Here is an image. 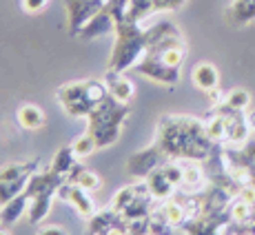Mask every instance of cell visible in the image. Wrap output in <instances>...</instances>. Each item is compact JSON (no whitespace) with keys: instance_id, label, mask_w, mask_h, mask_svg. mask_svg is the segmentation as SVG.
Here are the masks:
<instances>
[{"instance_id":"8992f818","label":"cell","mask_w":255,"mask_h":235,"mask_svg":"<svg viewBox=\"0 0 255 235\" xmlns=\"http://www.w3.org/2000/svg\"><path fill=\"white\" fill-rule=\"evenodd\" d=\"M67 182V178H62L56 171H36V173L29 178L27 184V195L31 198L27 209V220L31 224H42L51 213L53 200L58 198V189L60 184Z\"/></svg>"},{"instance_id":"7a4b0ae2","label":"cell","mask_w":255,"mask_h":235,"mask_svg":"<svg viewBox=\"0 0 255 235\" xmlns=\"http://www.w3.org/2000/svg\"><path fill=\"white\" fill-rule=\"evenodd\" d=\"M146 29H149L151 47L146 56L133 67V71L162 87H175L180 82L186 58V42L182 31L169 20L149 24Z\"/></svg>"},{"instance_id":"d4e9b609","label":"cell","mask_w":255,"mask_h":235,"mask_svg":"<svg viewBox=\"0 0 255 235\" xmlns=\"http://www.w3.org/2000/svg\"><path fill=\"white\" fill-rule=\"evenodd\" d=\"M71 149H73V153H76L78 160H85L98 149V144H96V138H93L89 131H85V133L78 135V138L71 142Z\"/></svg>"},{"instance_id":"cb8c5ba5","label":"cell","mask_w":255,"mask_h":235,"mask_svg":"<svg viewBox=\"0 0 255 235\" xmlns=\"http://www.w3.org/2000/svg\"><path fill=\"white\" fill-rule=\"evenodd\" d=\"M222 105L233 111H249V107H251V94L247 89H231L224 96Z\"/></svg>"},{"instance_id":"f1b7e54d","label":"cell","mask_w":255,"mask_h":235,"mask_svg":"<svg viewBox=\"0 0 255 235\" xmlns=\"http://www.w3.org/2000/svg\"><path fill=\"white\" fill-rule=\"evenodd\" d=\"M49 0H22V11L24 13H40L47 7Z\"/></svg>"},{"instance_id":"83f0119b","label":"cell","mask_w":255,"mask_h":235,"mask_svg":"<svg viewBox=\"0 0 255 235\" xmlns=\"http://www.w3.org/2000/svg\"><path fill=\"white\" fill-rule=\"evenodd\" d=\"M36 235H69V231L60 224H40Z\"/></svg>"},{"instance_id":"1f68e13d","label":"cell","mask_w":255,"mask_h":235,"mask_svg":"<svg viewBox=\"0 0 255 235\" xmlns=\"http://www.w3.org/2000/svg\"><path fill=\"white\" fill-rule=\"evenodd\" d=\"M0 235H13V233L9 231V227H2V224H0Z\"/></svg>"},{"instance_id":"5b68a950","label":"cell","mask_w":255,"mask_h":235,"mask_svg":"<svg viewBox=\"0 0 255 235\" xmlns=\"http://www.w3.org/2000/svg\"><path fill=\"white\" fill-rule=\"evenodd\" d=\"M109 96L105 80H78L56 89V100L60 102L62 111L71 118H85L93 111L98 102Z\"/></svg>"},{"instance_id":"ba28073f","label":"cell","mask_w":255,"mask_h":235,"mask_svg":"<svg viewBox=\"0 0 255 235\" xmlns=\"http://www.w3.org/2000/svg\"><path fill=\"white\" fill-rule=\"evenodd\" d=\"M107 0H65L67 11V31L69 36L78 38L80 29L105 7Z\"/></svg>"},{"instance_id":"d6986e66","label":"cell","mask_w":255,"mask_h":235,"mask_svg":"<svg viewBox=\"0 0 255 235\" xmlns=\"http://www.w3.org/2000/svg\"><path fill=\"white\" fill-rule=\"evenodd\" d=\"M227 20L235 27H244L255 20V0H233L227 11Z\"/></svg>"},{"instance_id":"7402d4cb","label":"cell","mask_w":255,"mask_h":235,"mask_svg":"<svg viewBox=\"0 0 255 235\" xmlns=\"http://www.w3.org/2000/svg\"><path fill=\"white\" fill-rule=\"evenodd\" d=\"M76 164H78V158H76V153H73L71 144H65V146H60V149L56 151V155H53L51 166H49V169L56 171V173H60L62 178H69L71 169Z\"/></svg>"},{"instance_id":"9c48e42d","label":"cell","mask_w":255,"mask_h":235,"mask_svg":"<svg viewBox=\"0 0 255 235\" xmlns=\"http://www.w3.org/2000/svg\"><path fill=\"white\" fill-rule=\"evenodd\" d=\"M58 200H62L65 204L76 209V213L80 215L82 220H89L91 215L98 211L89 191H85L82 187H78V184L69 182V180L60 184V189H58Z\"/></svg>"},{"instance_id":"9a60e30c","label":"cell","mask_w":255,"mask_h":235,"mask_svg":"<svg viewBox=\"0 0 255 235\" xmlns=\"http://www.w3.org/2000/svg\"><path fill=\"white\" fill-rule=\"evenodd\" d=\"M118 224H125V218L111 207H107L102 211H96L87 220V231H89V235H105L109 229L118 227Z\"/></svg>"},{"instance_id":"44dd1931","label":"cell","mask_w":255,"mask_h":235,"mask_svg":"<svg viewBox=\"0 0 255 235\" xmlns=\"http://www.w3.org/2000/svg\"><path fill=\"white\" fill-rule=\"evenodd\" d=\"M160 211L164 213L166 222L171 224L173 229H182L186 224V209L182 204V198H169L164 202H160Z\"/></svg>"},{"instance_id":"2e32d148","label":"cell","mask_w":255,"mask_h":235,"mask_svg":"<svg viewBox=\"0 0 255 235\" xmlns=\"http://www.w3.org/2000/svg\"><path fill=\"white\" fill-rule=\"evenodd\" d=\"M191 80L200 91L209 94V91L220 87V71L213 62H198L193 67V71H191Z\"/></svg>"},{"instance_id":"3957f363","label":"cell","mask_w":255,"mask_h":235,"mask_svg":"<svg viewBox=\"0 0 255 235\" xmlns=\"http://www.w3.org/2000/svg\"><path fill=\"white\" fill-rule=\"evenodd\" d=\"M114 33H116V40H114V47H111L107 69L116 73L133 71V67L146 56V51L151 47L149 29L142 27V22H133L127 18V20L116 22Z\"/></svg>"},{"instance_id":"f546056e","label":"cell","mask_w":255,"mask_h":235,"mask_svg":"<svg viewBox=\"0 0 255 235\" xmlns=\"http://www.w3.org/2000/svg\"><path fill=\"white\" fill-rule=\"evenodd\" d=\"M105 235H133L129 231V229L125 227V224H118V227H114V229H109V231H107Z\"/></svg>"},{"instance_id":"6da1fadb","label":"cell","mask_w":255,"mask_h":235,"mask_svg":"<svg viewBox=\"0 0 255 235\" xmlns=\"http://www.w3.org/2000/svg\"><path fill=\"white\" fill-rule=\"evenodd\" d=\"M162 162L171 160H193V162H207L213 153L215 144L207 135L204 120L193 116H162L155 126V140L151 142Z\"/></svg>"},{"instance_id":"ac0fdd59","label":"cell","mask_w":255,"mask_h":235,"mask_svg":"<svg viewBox=\"0 0 255 235\" xmlns=\"http://www.w3.org/2000/svg\"><path fill=\"white\" fill-rule=\"evenodd\" d=\"M16 122H18V126L24 129V131H38V129H42V126L47 124V116H45V111H42L38 105L27 102V105L18 107Z\"/></svg>"},{"instance_id":"e0dca14e","label":"cell","mask_w":255,"mask_h":235,"mask_svg":"<svg viewBox=\"0 0 255 235\" xmlns=\"http://www.w3.org/2000/svg\"><path fill=\"white\" fill-rule=\"evenodd\" d=\"M29 202H31V198L27 195V191H22L20 195L9 200L7 204H2V207H0V224H2V227H13L22 215H27Z\"/></svg>"},{"instance_id":"d6a6232c","label":"cell","mask_w":255,"mask_h":235,"mask_svg":"<svg viewBox=\"0 0 255 235\" xmlns=\"http://www.w3.org/2000/svg\"><path fill=\"white\" fill-rule=\"evenodd\" d=\"M146 235H151V233H146Z\"/></svg>"},{"instance_id":"30bf717a","label":"cell","mask_w":255,"mask_h":235,"mask_svg":"<svg viewBox=\"0 0 255 235\" xmlns=\"http://www.w3.org/2000/svg\"><path fill=\"white\" fill-rule=\"evenodd\" d=\"M209 175L202 162H193V160H182V182L180 191L184 195H200L209 187Z\"/></svg>"},{"instance_id":"ffe728a7","label":"cell","mask_w":255,"mask_h":235,"mask_svg":"<svg viewBox=\"0 0 255 235\" xmlns=\"http://www.w3.org/2000/svg\"><path fill=\"white\" fill-rule=\"evenodd\" d=\"M69 182L73 184H78V187H82L85 191H89V193H93V191H98V189H102V178L96 173V171H91V169H87V166H82V164H76L71 169V173H69Z\"/></svg>"},{"instance_id":"52a82bcc","label":"cell","mask_w":255,"mask_h":235,"mask_svg":"<svg viewBox=\"0 0 255 235\" xmlns=\"http://www.w3.org/2000/svg\"><path fill=\"white\" fill-rule=\"evenodd\" d=\"M144 182H146V187H149L151 195H153L158 202H164V200L173 198L180 191V182H182V162H178V160L164 162L155 171H151L144 178Z\"/></svg>"},{"instance_id":"4316f807","label":"cell","mask_w":255,"mask_h":235,"mask_svg":"<svg viewBox=\"0 0 255 235\" xmlns=\"http://www.w3.org/2000/svg\"><path fill=\"white\" fill-rule=\"evenodd\" d=\"M240 153H242L244 164H247V166H249V171H251V175H253V184H255V140H249L247 144L240 146Z\"/></svg>"},{"instance_id":"4fadbf2b","label":"cell","mask_w":255,"mask_h":235,"mask_svg":"<svg viewBox=\"0 0 255 235\" xmlns=\"http://www.w3.org/2000/svg\"><path fill=\"white\" fill-rule=\"evenodd\" d=\"M105 85L109 89V96H114L116 100H120L122 105H129L135 96V85L125 76V73H116V71H109L107 69L105 73Z\"/></svg>"},{"instance_id":"484cf974","label":"cell","mask_w":255,"mask_h":235,"mask_svg":"<svg viewBox=\"0 0 255 235\" xmlns=\"http://www.w3.org/2000/svg\"><path fill=\"white\" fill-rule=\"evenodd\" d=\"M29 180H20V182H0V207L7 204L9 200H13L16 195H20L27 189Z\"/></svg>"},{"instance_id":"603a6c76","label":"cell","mask_w":255,"mask_h":235,"mask_svg":"<svg viewBox=\"0 0 255 235\" xmlns=\"http://www.w3.org/2000/svg\"><path fill=\"white\" fill-rule=\"evenodd\" d=\"M207 124V135L213 144H224V138H227V120L220 111H211V116L204 120Z\"/></svg>"},{"instance_id":"8fae6325","label":"cell","mask_w":255,"mask_h":235,"mask_svg":"<svg viewBox=\"0 0 255 235\" xmlns=\"http://www.w3.org/2000/svg\"><path fill=\"white\" fill-rule=\"evenodd\" d=\"M146 193H151L149 187H146V182H135V184H129V187H122L120 191H116L114 193L109 207L122 215L125 211H129V209L138 202L142 195H146Z\"/></svg>"},{"instance_id":"7c38bea8","label":"cell","mask_w":255,"mask_h":235,"mask_svg":"<svg viewBox=\"0 0 255 235\" xmlns=\"http://www.w3.org/2000/svg\"><path fill=\"white\" fill-rule=\"evenodd\" d=\"M114 27H116V20H114V16H111V11L107 7H102L100 11H98L96 16L80 29L78 38H80V40H96V38L114 31Z\"/></svg>"},{"instance_id":"5bb4252c","label":"cell","mask_w":255,"mask_h":235,"mask_svg":"<svg viewBox=\"0 0 255 235\" xmlns=\"http://www.w3.org/2000/svg\"><path fill=\"white\" fill-rule=\"evenodd\" d=\"M36 171H40V158L22 160V162H7L0 166V182H20V180H29Z\"/></svg>"},{"instance_id":"4dcf8cb0","label":"cell","mask_w":255,"mask_h":235,"mask_svg":"<svg viewBox=\"0 0 255 235\" xmlns=\"http://www.w3.org/2000/svg\"><path fill=\"white\" fill-rule=\"evenodd\" d=\"M247 122H249V129L255 133V109H249L247 111Z\"/></svg>"},{"instance_id":"277c9868","label":"cell","mask_w":255,"mask_h":235,"mask_svg":"<svg viewBox=\"0 0 255 235\" xmlns=\"http://www.w3.org/2000/svg\"><path fill=\"white\" fill-rule=\"evenodd\" d=\"M127 120H129V105H122L114 96H107L87 116V131L96 138L98 149H109L120 140Z\"/></svg>"}]
</instances>
